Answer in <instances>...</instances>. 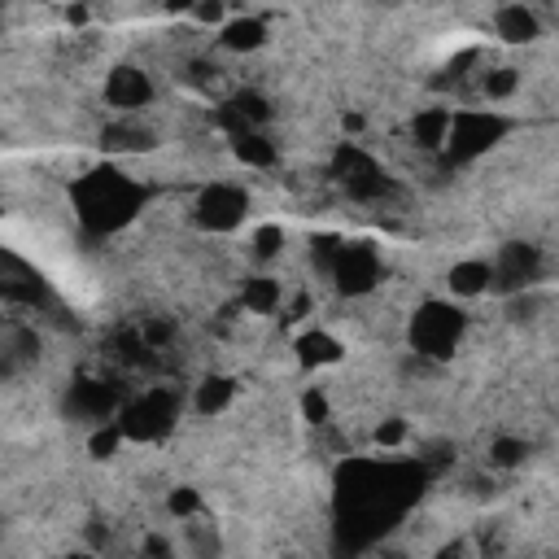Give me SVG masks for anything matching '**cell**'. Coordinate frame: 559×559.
I'll use <instances>...</instances> for the list:
<instances>
[{"label":"cell","instance_id":"obj_16","mask_svg":"<svg viewBox=\"0 0 559 559\" xmlns=\"http://www.w3.org/2000/svg\"><path fill=\"white\" fill-rule=\"evenodd\" d=\"M236 158H245V162H254V166H271V162H276V149H271L263 136L241 132V136H236Z\"/></svg>","mask_w":559,"mask_h":559},{"label":"cell","instance_id":"obj_21","mask_svg":"<svg viewBox=\"0 0 559 559\" xmlns=\"http://www.w3.org/2000/svg\"><path fill=\"white\" fill-rule=\"evenodd\" d=\"M402 433H407V428H402V424L394 420V424H385V428H380V433H376V442H380V446H398V442H402Z\"/></svg>","mask_w":559,"mask_h":559},{"label":"cell","instance_id":"obj_12","mask_svg":"<svg viewBox=\"0 0 559 559\" xmlns=\"http://www.w3.org/2000/svg\"><path fill=\"white\" fill-rule=\"evenodd\" d=\"M105 149H118V153H140V149H153V132L149 127H140V123H118L105 132Z\"/></svg>","mask_w":559,"mask_h":559},{"label":"cell","instance_id":"obj_8","mask_svg":"<svg viewBox=\"0 0 559 559\" xmlns=\"http://www.w3.org/2000/svg\"><path fill=\"white\" fill-rule=\"evenodd\" d=\"M171 415H175V402L171 398H166V394H145L132 411H127L123 433H132V437H158L162 428L171 424Z\"/></svg>","mask_w":559,"mask_h":559},{"label":"cell","instance_id":"obj_5","mask_svg":"<svg viewBox=\"0 0 559 559\" xmlns=\"http://www.w3.org/2000/svg\"><path fill=\"white\" fill-rule=\"evenodd\" d=\"M105 101H110L114 110H123V114H136V110H145V105L153 101V83H149L145 70L118 66V70H110V79H105Z\"/></svg>","mask_w":559,"mask_h":559},{"label":"cell","instance_id":"obj_11","mask_svg":"<svg viewBox=\"0 0 559 559\" xmlns=\"http://www.w3.org/2000/svg\"><path fill=\"white\" fill-rule=\"evenodd\" d=\"M450 289H455L459 297H481L485 289H494V267L490 263H455V271H450Z\"/></svg>","mask_w":559,"mask_h":559},{"label":"cell","instance_id":"obj_22","mask_svg":"<svg viewBox=\"0 0 559 559\" xmlns=\"http://www.w3.org/2000/svg\"><path fill=\"white\" fill-rule=\"evenodd\" d=\"M376 5H398V0H376Z\"/></svg>","mask_w":559,"mask_h":559},{"label":"cell","instance_id":"obj_7","mask_svg":"<svg viewBox=\"0 0 559 559\" xmlns=\"http://www.w3.org/2000/svg\"><path fill=\"white\" fill-rule=\"evenodd\" d=\"M332 276L346 293H363L376 284V254L367 245H341L332 258Z\"/></svg>","mask_w":559,"mask_h":559},{"label":"cell","instance_id":"obj_13","mask_svg":"<svg viewBox=\"0 0 559 559\" xmlns=\"http://www.w3.org/2000/svg\"><path fill=\"white\" fill-rule=\"evenodd\" d=\"M450 118H455V114H446V110H433V114L415 118V136H420V145H428V149L446 145V136H450Z\"/></svg>","mask_w":559,"mask_h":559},{"label":"cell","instance_id":"obj_19","mask_svg":"<svg viewBox=\"0 0 559 559\" xmlns=\"http://www.w3.org/2000/svg\"><path fill=\"white\" fill-rule=\"evenodd\" d=\"M494 459L503 463V468H511V463L525 459V442H511V437H498L494 442Z\"/></svg>","mask_w":559,"mask_h":559},{"label":"cell","instance_id":"obj_3","mask_svg":"<svg viewBox=\"0 0 559 559\" xmlns=\"http://www.w3.org/2000/svg\"><path fill=\"white\" fill-rule=\"evenodd\" d=\"M503 132H507V123H503L498 114L468 110V114H455V118H450L446 149H450V158H477V153L490 149Z\"/></svg>","mask_w":559,"mask_h":559},{"label":"cell","instance_id":"obj_2","mask_svg":"<svg viewBox=\"0 0 559 559\" xmlns=\"http://www.w3.org/2000/svg\"><path fill=\"white\" fill-rule=\"evenodd\" d=\"M459 337H463V315L450 311V306H424L415 315L411 341H415V354H424V359H446L459 346Z\"/></svg>","mask_w":559,"mask_h":559},{"label":"cell","instance_id":"obj_6","mask_svg":"<svg viewBox=\"0 0 559 559\" xmlns=\"http://www.w3.org/2000/svg\"><path fill=\"white\" fill-rule=\"evenodd\" d=\"M538 280V249L529 245H507L494 263V289L503 293H520Z\"/></svg>","mask_w":559,"mask_h":559},{"label":"cell","instance_id":"obj_18","mask_svg":"<svg viewBox=\"0 0 559 559\" xmlns=\"http://www.w3.org/2000/svg\"><path fill=\"white\" fill-rule=\"evenodd\" d=\"M511 88H516V70H490L485 75V97L490 101H503Z\"/></svg>","mask_w":559,"mask_h":559},{"label":"cell","instance_id":"obj_10","mask_svg":"<svg viewBox=\"0 0 559 559\" xmlns=\"http://www.w3.org/2000/svg\"><path fill=\"white\" fill-rule=\"evenodd\" d=\"M219 40H223V49H232V53H254L267 44V27L258 18H232V22H223Z\"/></svg>","mask_w":559,"mask_h":559},{"label":"cell","instance_id":"obj_20","mask_svg":"<svg viewBox=\"0 0 559 559\" xmlns=\"http://www.w3.org/2000/svg\"><path fill=\"white\" fill-rule=\"evenodd\" d=\"M280 245H284L280 228H263V232H258V254H263V258H271V254H276Z\"/></svg>","mask_w":559,"mask_h":559},{"label":"cell","instance_id":"obj_15","mask_svg":"<svg viewBox=\"0 0 559 559\" xmlns=\"http://www.w3.org/2000/svg\"><path fill=\"white\" fill-rule=\"evenodd\" d=\"M245 306H249V311H258V315H267L271 306H280V284L267 280V276L249 280L245 284Z\"/></svg>","mask_w":559,"mask_h":559},{"label":"cell","instance_id":"obj_17","mask_svg":"<svg viewBox=\"0 0 559 559\" xmlns=\"http://www.w3.org/2000/svg\"><path fill=\"white\" fill-rule=\"evenodd\" d=\"M341 346L332 337H324V332H315V337H306L302 341V359L306 363H328V359H337Z\"/></svg>","mask_w":559,"mask_h":559},{"label":"cell","instance_id":"obj_14","mask_svg":"<svg viewBox=\"0 0 559 559\" xmlns=\"http://www.w3.org/2000/svg\"><path fill=\"white\" fill-rule=\"evenodd\" d=\"M232 402V380H201V389H197V411L201 415H214V411H223Z\"/></svg>","mask_w":559,"mask_h":559},{"label":"cell","instance_id":"obj_1","mask_svg":"<svg viewBox=\"0 0 559 559\" xmlns=\"http://www.w3.org/2000/svg\"><path fill=\"white\" fill-rule=\"evenodd\" d=\"M75 201L83 223H92V228H118L140 210V193L118 171H92L75 188Z\"/></svg>","mask_w":559,"mask_h":559},{"label":"cell","instance_id":"obj_9","mask_svg":"<svg viewBox=\"0 0 559 559\" xmlns=\"http://www.w3.org/2000/svg\"><path fill=\"white\" fill-rule=\"evenodd\" d=\"M494 27H498V35H503L507 44L538 40V18H533V9H525V5H503L498 9V18H494Z\"/></svg>","mask_w":559,"mask_h":559},{"label":"cell","instance_id":"obj_4","mask_svg":"<svg viewBox=\"0 0 559 559\" xmlns=\"http://www.w3.org/2000/svg\"><path fill=\"white\" fill-rule=\"evenodd\" d=\"M245 193L241 188H232V184H210L206 193H201V201H197V219L206 223V228H214V232H232L236 223L245 219Z\"/></svg>","mask_w":559,"mask_h":559}]
</instances>
